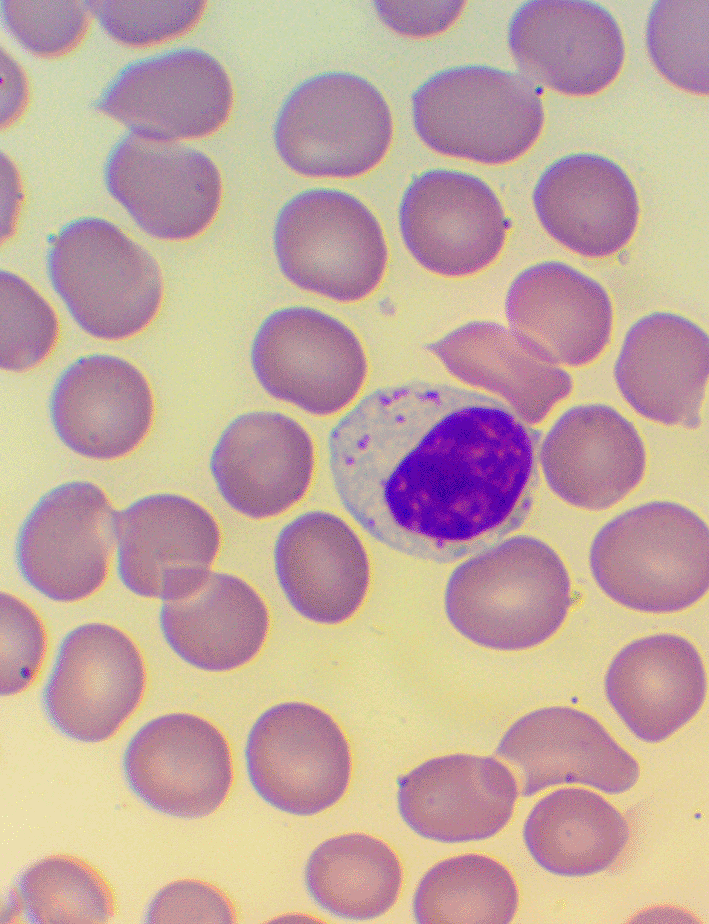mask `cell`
<instances>
[{"label":"cell","instance_id":"cell-1","mask_svg":"<svg viewBox=\"0 0 709 924\" xmlns=\"http://www.w3.org/2000/svg\"><path fill=\"white\" fill-rule=\"evenodd\" d=\"M538 450V432L501 400L427 381L373 390L327 438L331 481L349 516L384 546L437 563L520 526Z\"/></svg>","mask_w":709,"mask_h":924},{"label":"cell","instance_id":"cell-2","mask_svg":"<svg viewBox=\"0 0 709 924\" xmlns=\"http://www.w3.org/2000/svg\"><path fill=\"white\" fill-rule=\"evenodd\" d=\"M571 578L561 556L525 534L469 555L448 577L444 611L457 633L495 651L535 648L552 638L572 606Z\"/></svg>","mask_w":709,"mask_h":924},{"label":"cell","instance_id":"cell-3","mask_svg":"<svg viewBox=\"0 0 709 924\" xmlns=\"http://www.w3.org/2000/svg\"><path fill=\"white\" fill-rule=\"evenodd\" d=\"M50 286L75 325L104 342L134 338L156 320L164 282L154 256L113 221L84 215L48 242Z\"/></svg>","mask_w":709,"mask_h":924},{"label":"cell","instance_id":"cell-4","mask_svg":"<svg viewBox=\"0 0 709 924\" xmlns=\"http://www.w3.org/2000/svg\"><path fill=\"white\" fill-rule=\"evenodd\" d=\"M589 565L598 587L616 603L643 613L679 612L708 591V526L678 502L642 503L598 530Z\"/></svg>","mask_w":709,"mask_h":924},{"label":"cell","instance_id":"cell-5","mask_svg":"<svg viewBox=\"0 0 709 924\" xmlns=\"http://www.w3.org/2000/svg\"><path fill=\"white\" fill-rule=\"evenodd\" d=\"M271 139L281 163L300 177L356 179L387 157L394 118L371 80L348 70H322L287 91L276 109Z\"/></svg>","mask_w":709,"mask_h":924},{"label":"cell","instance_id":"cell-6","mask_svg":"<svg viewBox=\"0 0 709 924\" xmlns=\"http://www.w3.org/2000/svg\"><path fill=\"white\" fill-rule=\"evenodd\" d=\"M272 247L290 284L341 304L372 296L390 261L387 236L375 212L357 195L329 186L304 188L280 206Z\"/></svg>","mask_w":709,"mask_h":924},{"label":"cell","instance_id":"cell-7","mask_svg":"<svg viewBox=\"0 0 709 924\" xmlns=\"http://www.w3.org/2000/svg\"><path fill=\"white\" fill-rule=\"evenodd\" d=\"M414 130L429 149L485 165L524 156L545 125L538 87L520 72L462 64L426 78L413 92Z\"/></svg>","mask_w":709,"mask_h":924},{"label":"cell","instance_id":"cell-8","mask_svg":"<svg viewBox=\"0 0 709 924\" xmlns=\"http://www.w3.org/2000/svg\"><path fill=\"white\" fill-rule=\"evenodd\" d=\"M235 88L226 66L196 45H168L122 65L95 108L128 134L160 142L193 143L229 122Z\"/></svg>","mask_w":709,"mask_h":924},{"label":"cell","instance_id":"cell-9","mask_svg":"<svg viewBox=\"0 0 709 924\" xmlns=\"http://www.w3.org/2000/svg\"><path fill=\"white\" fill-rule=\"evenodd\" d=\"M250 365L272 398L315 417L350 408L369 375L359 335L342 319L311 305L274 309L258 325Z\"/></svg>","mask_w":709,"mask_h":924},{"label":"cell","instance_id":"cell-10","mask_svg":"<svg viewBox=\"0 0 709 924\" xmlns=\"http://www.w3.org/2000/svg\"><path fill=\"white\" fill-rule=\"evenodd\" d=\"M244 758L250 784L273 808L295 816L325 812L346 795L353 753L339 722L305 700H284L251 724Z\"/></svg>","mask_w":709,"mask_h":924},{"label":"cell","instance_id":"cell-11","mask_svg":"<svg viewBox=\"0 0 709 924\" xmlns=\"http://www.w3.org/2000/svg\"><path fill=\"white\" fill-rule=\"evenodd\" d=\"M109 196L147 236L185 242L204 234L222 207L224 182L214 158L193 143L126 133L103 164Z\"/></svg>","mask_w":709,"mask_h":924},{"label":"cell","instance_id":"cell-12","mask_svg":"<svg viewBox=\"0 0 709 924\" xmlns=\"http://www.w3.org/2000/svg\"><path fill=\"white\" fill-rule=\"evenodd\" d=\"M398 228L412 259L445 279H467L490 269L502 256L511 221L496 191L481 177L432 168L405 187Z\"/></svg>","mask_w":709,"mask_h":924},{"label":"cell","instance_id":"cell-13","mask_svg":"<svg viewBox=\"0 0 709 924\" xmlns=\"http://www.w3.org/2000/svg\"><path fill=\"white\" fill-rule=\"evenodd\" d=\"M116 509L96 483H60L33 504L20 524L15 560L34 591L58 603H75L105 585L115 555Z\"/></svg>","mask_w":709,"mask_h":924},{"label":"cell","instance_id":"cell-14","mask_svg":"<svg viewBox=\"0 0 709 924\" xmlns=\"http://www.w3.org/2000/svg\"><path fill=\"white\" fill-rule=\"evenodd\" d=\"M147 683L146 661L136 641L115 625L86 622L69 630L58 645L42 693L44 711L64 736L104 742L140 709Z\"/></svg>","mask_w":709,"mask_h":924},{"label":"cell","instance_id":"cell-15","mask_svg":"<svg viewBox=\"0 0 709 924\" xmlns=\"http://www.w3.org/2000/svg\"><path fill=\"white\" fill-rule=\"evenodd\" d=\"M117 575L132 594L172 601L191 594L214 569L223 531L200 502L174 492L143 495L116 510Z\"/></svg>","mask_w":709,"mask_h":924},{"label":"cell","instance_id":"cell-16","mask_svg":"<svg viewBox=\"0 0 709 924\" xmlns=\"http://www.w3.org/2000/svg\"><path fill=\"white\" fill-rule=\"evenodd\" d=\"M122 767L137 798L177 818L216 812L234 784L227 736L207 717L188 711L164 713L144 723L128 741Z\"/></svg>","mask_w":709,"mask_h":924},{"label":"cell","instance_id":"cell-17","mask_svg":"<svg viewBox=\"0 0 709 924\" xmlns=\"http://www.w3.org/2000/svg\"><path fill=\"white\" fill-rule=\"evenodd\" d=\"M507 44L520 73L535 85L571 97L609 87L626 57L622 29L590 0H529L512 14Z\"/></svg>","mask_w":709,"mask_h":924},{"label":"cell","instance_id":"cell-18","mask_svg":"<svg viewBox=\"0 0 709 924\" xmlns=\"http://www.w3.org/2000/svg\"><path fill=\"white\" fill-rule=\"evenodd\" d=\"M317 465L314 439L290 415L252 410L234 417L219 434L209 470L219 496L237 514L255 521L280 517L312 488Z\"/></svg>","mask_w":709,"mask_h":924},{"label":"cell","instance_id":"cell-19","mask_svg":"<svg viewBox=\"0 0 709 924\" xmlns=\"http://www.w3.org/2000/svg\"><path fill=\"white\" fill-rule=\"evenodd\" d=\"M504 314L524 346L566 369L597 362L615 333L608 289L561 259H543L521 269L507 287Z\"/></svg>","mask_w":709,"mask_h":924},{"label":"cell","instance_id":"cell-20","mask_svg":"<svg viewBox=\"0 0 709 924\" xmlns=\"http://www.w3.org/2000/svg\"><path fill=\"white\" fill-rule=\"evenodd\" d=\"M59 441L78 456L115 461L134 453L152 431L156 405L144 372L130 360L94 352L71 361L48 401Z\"/></svg>","mask_w":709,"mask_h":924},{"label":"cell","instance_id":"cell-21","mask_svg":"<svg viewBox=\"0 0 709 924\" xmlns=\"http://www.w3.org/2000/svg\"><path fill=\"white\" fill-rule=\"evenodd\" d=\"M272 567L287 606L319 627L353 620L372 587V562L361 536L327 510L304 511L279 529Z\"/></svg>","mask_w":709,"mask_h":924},{"label":"cell","instance_id":"cell-22","mask_svg":"<svg viewBox=\"0 0 709 924\" xmlns=\"http://www.w3.org/2000/svg\"><path fill=\"white\" fill-rule=\"evenodd\" d=\"M545 233L566 251L605 260L634 239L641 216L637 189L626 170L593 152L564 155L544 168L531 194Z\"/></svg>","mask_w":709,"mask_h":924},{"label":"cell","instance_id":"cell-23","mask_svg":"<svg viewBox=\"0 0 709 924\" xmlns=\"http://www.w3.org/2000/svg\"><path fill=\"white\" fill-rule=\"evenodd\" d=\"M709 371V338L690 317L654 310L626 329L613 366L616 387L640 416L666 426L699 425Z\"/></svg>","mask_w":709,"mask_h":924},{"label":"cell","instance_id":"cell-24","mask_svg":"<svg viewBox=\"0 0 709 924\" xmlns=\"http://www.w3.org/2000/svg\"><path fill=\"white\" fill-rule=\"evenodd\" d=\"M549 489L587 511L609 509L630 495L647 470V449L637 427L605 403L566 409L538 450Z\"/></svg>","mask_w":709,"mask_h":924},{"label":"cell","instance_id":"cell-25","mask_svg":"<svg viewBox=\"0 0 709 924\" xmlns=\"http://www.w3.org/2000/svg\"><path fill=\"white\" fill-rule=\"evenodd\" d=\"M397 807L418 836L445 844L500 833L520 795L511 769L493 756L452 753L418 764L397 782Z\"/></svg>","mask_w":709,"mask_h":924},{"label":"cell","instance_id":"cell-26","mask_svg":"<svg viewBox=\"0 0 709 924\" xmlns=\"http://www.w3.org/2000/svg\"><path fill=\"white\" fill-rule=\"evenodd\" d=\"M495 753L520 771L523 797L564 784L618 795L640 777L635 757L595 717L570 706H546L520 716Z\"/></svg>","mask_w":709,"mask_h":924},{"label":"cell","instance_id":"cell-27","mask_svg":"<svg viewBox=\"0 0 709 924\" xmlns=\"http://www.w3.org/2000/svg\"><path fill=\"white\" fill-rule=\"evenodd\" d=\"M158 623L165 644L180 661L208 674H229L261 656L273 616L253 583L213 569L191 594L161 602Z\"/></svg>","mask_w":709,"mask_h":924},{"label":"cell","instance_id":"cell-28","mask_svg":"<svg viewBox=\"0 0 709 924\" xmlns=\"http://www.w3.org/2000/svg\"><path fill=\"white\" fill-rule=\"evenodd\" d=\"M606 697L639 740L660 743L689 723L707 693L702 657L687 638L673 633L641 637L611 661Z\"/></svg>","mask_w":709,"mask_h":924},{"label":"cell","instance_id":"cell-29","mask_svg":"<svg viewBox=\"0 0 709 924\" xmlns=\"http://www.w3.org/2000/svg\"><path fill=\"white\" fill-rule=\"evenodd\" d=\"M426 348L450 375L497 396L528 425L542 423L574 389L568 369L528 349L497 321L465 322Z\"/></svg>","mask_w":709,"mask_h":924},{"label":"cell","instance_id":"cell-30","mask_svg":"<svg viewBox=\"0 0 709 924\" xmlns=\"http://www.w3.org/2000/svg\"><path fill=\"white\" fill-rule=\"evenodd\" d=\"M522 836L538 866L574 878L611 867L628 845L630 828L624 815L600 794L560 788L533 805Z\"/></svg>","mask_w":709,"mask_h":924},{"label":"cell","instance_id":"cell-31","mask_svg":"<svg viewBox=\"0 0 709 924\" xmlns=\"http://www.w3.org/2000/svg\"><path fill=\"white\" fill-rule=\"evenodd\" d=\"M313 901L328 914L364 921L386 914L398 901L404 869L384 840L362 832L340 834L319 844L305 868Z\"/></svg>","mask_w":709,"mask_h":924},{"label":"cell","instance_id":"cell-32","mask_svg":"<svg viewBox=\"0 0 709 924\" xmlns=\"http://www.w3.org/2000/svg\"><path fill=\"white\" fill-rule=\"evenodd\" d=\"M520 891L502 862L482 853L447 857L429 868L412 898L420 924H507L519 909Z\"/></svg>","mask_w":709,"mask_h":924},{"label":"cell","instance_id":"cell-33","mask_svg":"<svg viewBox=\"0 0 709 924\" xmlns=\"http://www.w3.org/2000/svg\"><path fill=\"white\" fill-rule=\"evenodd\" d=\"M17 893L25 918L36 924L106 923L116 912L106 877L72 854L49 855L29 866Z\"/></svg>","mask_w":709,"mask_h":924},{"label":"cell","instance_id":"cell-34","mask_svg":"<svg viewBox=\"0 0 709 924\" xmlns=\"http://www.w3.org/2000/svg\"><path fill=\"white\" fill-rule=\"evenodd\" d=\"M708 0H657L649 11L645 41L659 73L690 93L709 92Z\"/></svg>","mask_w":709,"mask_h":924},{"label":"cell","instance_id":"cell-35","mask_svg":"<svg viewBox=\"0 0 709 924\" xmlns=\"http://www.w3.org/2000/svg\"><path fill=\"white\" fill-rule=\"evenodd\" d=\"M0 281L1 368L24 373L54 352L60 337L59 318L50 302L22 276L3 269Z\"/></svg>","mask_w":709,"mask_h":924},{"label":"cell","instance_id":"cell-36","mask_svg":"<svg viewBox=\"0 0 709 924\" xmlns=\"http://www.w3.org/2000/svg\"><path fill=\"white\" fill-rule=\"evenodd\" d=\"M87 4L107 36L132 49L168 46L192 32L207 10L202 0H90Z\"/></svg>","mask_w":709,"mask_h":924},{"label":"cell","instance_id":"cell-37","mask_svg":"<svg viewBox=\"0 0 709 924\" xmlns=\"http://www.w3.org/2000/svg\"><path fill=\"white\" fill-rule=\"evenodd\" d=\"M0 16L23 49L45 59L76 51L94 21L87 1L78 0H1Z\"/></svg>","mask_w":709,"mask_h":924},{"label":"cell","instance_id":"cell-38","mask_svg":"<svg viewBox=\"0 0 709 924\" xmlns=\"http://www.w3.org/2000/svg\"><path fill=\"white\" fill-rule=\"evenodd\" d=\"M48 652L39 614L18 596L1 593V695L15 696L38 680Z\"/></svg>","mask_w":709,"mask_h":924},{"label":"cell","instance_id":"cell-39","mask_svg":"<svg viewBox=\"0 0 709 924\" xmlns=\"http://www.w3.org/2000/svg\"><path fill=\"white\" fill-rule=\"evenodd\" d=\"M235 907L217 886L194 878L161 888L147 906V923H224L236 921Z\"/></svg>","mask_w":709,"mask_h":924},{"label":"cell","instance_id":"cell-40","mask_svg":"<svg viewBox=\"0 0 709 924\" xmlns=\"http://www.w3.org/2000/svg\"><path fill=\"white\" fill-rule=\"evenodd\" d=\"M465 8L464 1H389L374 2L381 22L406 37L426 38L451 28Z\"/></svg>","mask_w":709,"mask_h":924},{"label":"cell","instance_id":"cell-41","mask_svg":"<svg viewBox=\"0 0 709 924\" xmlns=\"http://www.w3.org/2000/svg\"><path fill=\"white\" fill-rule=\"evenodd\" d=\"M30 83L25 69L7 51H1V127L15 125L30 101Z\"/></svg>","mask_w":709,"mask_h":924},{"label":"cell","instance_id":"cell-42","mask_svg":"<svg viewBox=\"0 0 709 924\" xmlns=\"http://www.w3.org/2000/svg\"><path fill=\"white\" fill-rule=\"evenodd\" d=\"M24 199L23 186L16 165L1 154V236L2 241L14 233Z\"/></svg>","mask_w":709,"mask_h":924}]
</instances>
